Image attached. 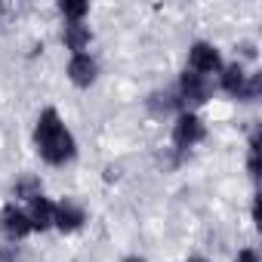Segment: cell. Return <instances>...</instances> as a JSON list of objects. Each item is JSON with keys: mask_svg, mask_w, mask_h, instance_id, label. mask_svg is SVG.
Masks as SVG:
<instances>
[{"mask_svg": "<svg viewBox=\"0 0 262 262\" xmlns=\"http://www.w3.org/2000/svg\"><path fill=\"white\" fill-rule=\"evenodd\" d=\"M34 142H37V151L43 155V161H50V164H65V161L74 158V139H71V133L62 123V117L53 108H47L37 117Z\"/></svg>", "mask_w": 262, "mask_h": 262, "instance_id": "cell-1", "label": "cell"}, {"mask_svg": "<svg viewBox=\"0 0 262 262\" xmlns=\"http://www.w3.org/2000/svg\"><path fill=\"white\" fill-rule=\"evenodd\" d=\"M0 231H4L7 237H25L28 231H31V222H28V213L25 210H19L16 204H7L4 207V213H0Z\"/></svg>", "mask_w": 262, "mask_h": 262, "instance_id": "cell-2", "label": "cell"}, {"mask_svg": "<svg viewBox=\"0 0 262 262\" xmlns=\"http://www.w3.org/2000/svg\"><path fill=\"white\" fill-rule=\"evenodd\" d=\"M204 139V123L194 117V114H182L179 120H176V126H173V142L179 145V148H191L194 142H201Z\"/></svg>", "mask_w": 262, "mask_h": 262, "instance_id": "cell-3", "label": "cell"}, {"mask_svg": "<svg viewBox=\"0 0 262 262\" xmlns=\"http://www.w3.org/2000/svg\"><path fill=\"white\" fill-rule=\"evenodd\" d=\"M222 68V59L216 53V47L210 43H194L191 47V71L194 74H213Z\"/></svg>", "mask_w": 262, "mask_h": 262, "instance_id": "cell-4", "label": "cell"}, {"mask_svg": "<svg viewBox=\"0 0 262 262\" xmlns=\"http://www.w3.org/2000/svg\"><path fill=\"white\" fill-rule=\"evenodd\" d=\"M53 222H56L62 231H77V228L83 225V210H80L77 204L65 201V204H59V207L53 210Z\"/></svg>", "mask_w": 262, "mask_h": 262, "instance_id": "cell-5", "label": "cell"}, {"mask_svg": "<svg viewBox=\"0 0 262 262\" xmlns=\"http://www.w3.org/2000/svg\"><path fill=\"white\" fill-rule=\"evenodd\" d=\"M68 74H71V80H74L77 86H90V83L96 80V62H93L90 56L77 53V56L71 59V65H68Z\"/></svg>", "mask_w": 262, "mask_h": 262, "instance_id": "cell-6", "label": "cell"}, {"mask_svg": "<svg viewBox=\"0 0 262 262\" xmlns=\"http://www.w3.org/2000/svg\"><path fill=\"white\" fill-rule=\"evenodd\" d=\"M53 210H56V207H53L43 194L31 198V210H28V222H31V228H37V231L50 228V225H53Z\"/></svg>", "mask_w": 262, "mask_h": 262, "instance_id": "cell-7", "label": "cell"}, {"mask_svg": "<svg viewBox=\"0 0 262 262\" xmlns=\"http://www.w3.org/2000/svg\"><path fill=\"white\" fill-rule=\"evenodd\" d=\"M182 99L185 102H194V105L207 102V83H204L201 74H194V71H185L182 74Z\"/></svg>", "mask_w": 262, "mask_h": 262, "instance_id": "cell-8", "label": "cell"}, {"mask_svg": "<svg viewBox=\"0 0 262 262\" xmlns=\"http://www.w3.org/2000/svg\"><path fill=\"white\" fill-rule=\"evenodd\" d=\"M62 40H65V47H68V50H74V56H77V53L90 43V28H86V25H80V22H68V25H65Z\"/></svg>", "mask_w": 262, "mask_h": 262, "instance_id": "cell-9", "label": "cell"}, {"mask_svg": "<svg viewBox=\"0 0 262 262\" xmlns=\"http://www.w3.org/2000/svg\"><path fill=\"white\" fill-rule=\"evenodd\" d=\"M222 86H225L228 93L241 96V93H244V86H247V74H244L237 65H231V68H225V74H222Z\"/></svg>", "mask_w": 262, "mask_h": 262, "instance_id": "cell-10", "label": "cell"}, {"mask_svg": "<svg viewBox=\"0 0 262 262\" xmlns=\"http://www.w3.org/2000/svg\"><path fill=\"white\" fill-rule=\"evenodd\" d=\"M59 10H62L71 22H80V19H83V13H86V4H74V0H65Z\"/></svg>", "mask_w": 262, "mask_h": 262, "instance_id": "cell-11", "label": "cell"}, {"mask_svg": "<svg viewBox=\"0 0 262 262\" xmlns=\"http://www.w3.org/2000/svg\"><path fill=\"white\" fill-rule=\"evenodd\" d=\"M237 262H259V259H256L253 250H241V253H237Z\"/></svg>", "mask_w": 262, "mask_h": 262, "instance_id": "cell-12", "label": "cell"}, {"mask_svg": "<svg viewBox=\"0 0 262 262\" xmlns=\"http://www.w3.org/2000/svg\"><path fill=\"white\" fill-rule=\"evenodd\" d=\"M191 262H204V259H191Z\"/></svg>", "mask_w": 262, "mask_h": 262, "instance_id": "cell-13", "label": "cell"}, {"mask_svg": "<svg viewBox=\"0 0 262 262\" xmlns=\"http://www.w3.org/2000/svg\"><path fill=\"white\" fill-rule=\"evenodd\" d=\"M129 262H139V259H129Z\"/></svg>", "mask_w": 262, "mask_h": 262, "instance_id": "cell-14", "label": "cell"}]
</instances>
